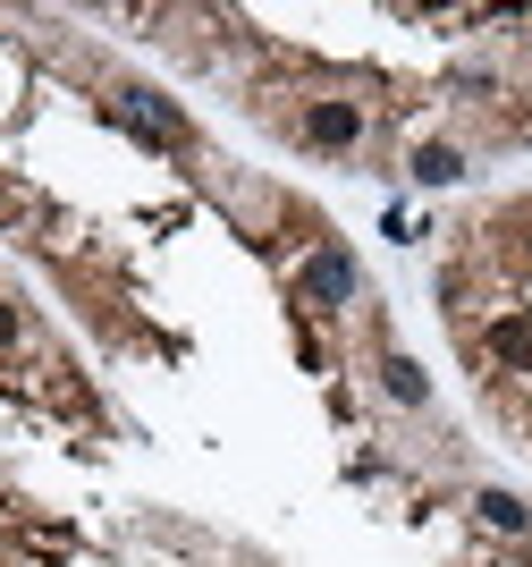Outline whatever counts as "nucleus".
Instances as JSON below:
<instances>
[{
	"label": "nucleus",
	"instance_id": "nucleus-3",
	"mask_svg": "<svg viewBox=\"0 0 532 567\" xmlns=\"http://www.w3.org/2000/svg\"><path fill=\"white\" fill-rule=\"evenodd\" d=\"M380 381H389V399H397V406H423V399H431V381H423L415 355H380Z\"/></svg>",
	"mask_w": 532,
	"mask_h": 567
},
{
	"label": "nucleus",
	"instance_id": "nucleus-1",
	"mask_svg": "<svg viewBox=\"0 0 532 567\" xmlns=\"http://www.w3.org/2000/svg\"><path fill=\"white\" fill-rule=\"evenodd\" d=\"M304 297H313L322 313H347L355 306V255H347V246H322V255L304 262Z\"/></svg>",
	"mask_w": 532,
	"mask_h": 567
},
{
	"label": "nucleus",
	"instance_id": "nucleus-2",
	"mask_svg": "<svg viewBox=\"0 0 532 567\" xmlns=\"http://www.w3.org/2000/svg\"><path fill=\"white\" fill-rule=\"evenodd\" d=\"M304 144L355 153V144H364V111H355V102H304Z\"/></svg>",
	"mask_w": 532,
	"mask_h": 567
},
{
	"label": "nucleus",
	"instance_id": "nucleus-4",
	"mask_svg": "<svg viewBox=\"0 0 532 567\" xmlns=\"http://www.w3.org/2000/svg\"><path fill=\"white\" fill-rule=\"evenodd\" d=\"M415 178H423V187H457V178H465V153H457V144H423V153H415Z\"/></svg>",
	"mask_w": 532,
	"mask_h": 567
},
{
	"label": "nucleus",
	"instance_id": "nucleus-7",
	"mask_svg": "<svg viewBox=\"0 0 532 567\" xmlns=\"http://www.w3.org/2000/svg\"><path fill=\"white\" fill-rule=\"evenodd\" d=\"M18 331H25V322H18V306H0V348H9Z\"/></svg>",
	"mask_w": 532,
	"mask_h": 567
},
{
	"label": "nucleus",
	"instance_id": "nucleus-5",
	"mask_svg": "<svg viewBox=\"0 0 532 567\" xmlns=\"http://www.w3.org/2000/svg\"><path fill=\"white\" fill-rule=\"evenodd\" d=\"M473 508H482V525H499V534H524V525H532V508L515 492H482Z\"/></svg>",
	"mask_w": 532,
	"mask_h": 567
},
{
	"label": "nucleus",
	"instance_id": "nucleus-6",
	"mask_svg": "<svg viewBox=\"0 0 532 567\" xmlns=\"http://www.w3.org/2000/svg\"><path fill=\"white\" fill-rule=\"evenodd\" d=\"M490 355L499 364H532V322H490Z\"/></svg>",
	"mask_w": 532,
	"mask_h": 567
}]
</instances>
